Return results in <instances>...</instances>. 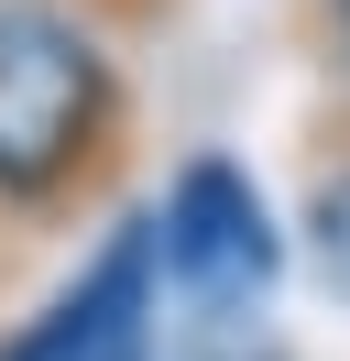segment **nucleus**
Returning <instances> with one entry per match:
<instances>
[{
  "instance_id": "423d86ee",
  "label": "nucleus",
  "mask_w": 350,
  "mask_h": 361,
  "mask_svg": "<svg viewBox=\"0 0 350 361\" xmlns=\"http://www.w3.org/2000/svg\"><path fill=\"white\" fill-rule=\"evenodd\" d=\"M328 33H339V66H350V0H328Z\"/></svg>"
},
{
  "instance_id": "f257e3e1",
  "label": "nucleus",
  "mask_w": 350,
  "mask_h": 361,
  "mask_svg": "<svg viewBox=\"0 0 350 361\" xmlns=\"http://www.w3.org/2000/svg\"><path fill=\"white\" fill-rule=\"evenodd\" d=\"M109 132V55L77 11H0V197H55Z\"/></svg>"
},
{
  "instance_id": "f03ea898",
  "label": "nucleus",
  "mask_w": 350,
  "mask_h": 361,
  "mask_svg": "<svg viewBox=\"0 0 350 361\" xmlns=\"http://www.w3.org/2000/svg\"><path fill=\"white\" fill-rule=\"evenodd\" d=\"M153 263L175 274V295H186L197 317H230V307H252V295L274 285V263H284L262 186L241 176V164L197 154L186 176H175L164 219H153Z\"/></svg>"
},
{
  "instance_id": "39448f33",
  "label": "nucleus",
  "mask_w": 350,
  "mask_h": 361,
  "mask_svg": "<svg viewBox=\"0 0 350 361\" xmlns=\"http://www.w3.org/2000/svg\"><path fill=\"white\" fill-rule=\"evenodd\" d=\"M0 361H55V350H44V329H22V339H11Z\"/></svg>"
},
{
  "instance_id": "7ed1b4c3",
  "label": "nucleus",
  "mask_w": 350,
  "mask_h": 361,
  "mask_svg": "<svg viewBox=\"0 0 350 361\" xmlns=\"http://www.w3.org/2000/svg\"><path fill=\"white\" fill-rule=\"evenodd\" d=\"M306 241H318V274L350 295V176L318 186V208H306Z\"/></svg>"
},
{
  "instance_id": "20e7f679",
  "label": "nucleus",
  "mask_w": 350,
  "mask_h": 361,
  "mask_svg": "<svg viewBox=\"0 0 350 361\" xmlns=\"http://www.w3.org/2000/svg\"><path fill=\"white\" fill-rule=\"evenodd\" d=\"M143 361H164V350H143ZM175 361H252V350H230V339H208V350H175Z\"/></svg>"
}]
</instances>
